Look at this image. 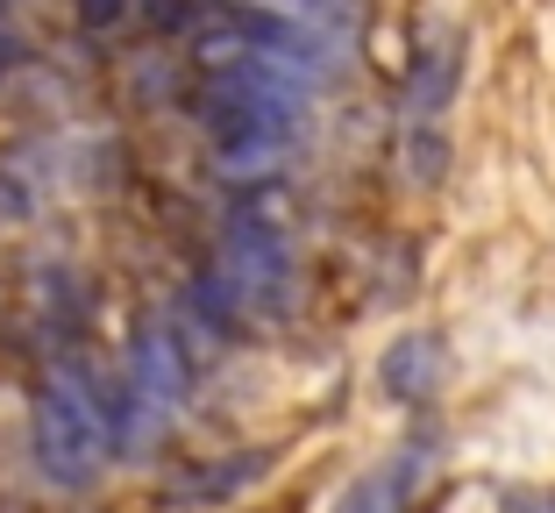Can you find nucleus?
<instances>
[{"label": "nucleus", "instance_id": "2", "mask_svg": "<svg viewBox=\"0 0 555 513\" xmlns=\"http://www.w3.org/2000/svg\"><path fill=\"white\" fill-rule=\"evenodd\" d=\"M29 443H36V471L57 492H86V485L107 471V449L115 443V399H100V385L86 379L72 357L36 379V407H29Z\"/></svg>", "mask_w": 555, "mask_h": 513}, {"label": "nucleus", "instance_id": "7", "mask_svg": "<svg viewBox=\"0 0 555 513\" xmlns=\"http://www.w3.org/2000/svg\"><path fill=\"white\" fill-rule=\"evenodd\" d=\"M441 379H449V349H441V335H427V329L385 343V357H377V393L392 399V407H406V414L435 407Z\"/></svg>", "mask_w": 555, "mask_h": 513}, {"label": "nucleus", "instance_id": "1", "mask_svg": "<svg viewBox=\"0 0 555 513\" xmlns=\"http://www.w3.org/2000/svg\"><path fill=\"white\" fill-rule=\"evenodd\" d=\"M307 86L313 72H299L293 57H263V50L207 57L193 86V115L229 171H263L307 129Z\"/></svg>", "mask_w": 555, "mask_h": 513}, {"label": "nucleus", "instance_id": "6", "mask_svg": "<svg viewBox=\"0 0 555 513\" xmlns=\"http://www.w3.org/2000/svg\"><path fill=\"white\" fill-rule=\"evenodd\" d=\"M271 464H278V449H229V457H214V464H199V471H179V478L157 492V513H214V506H229V499H243Z\"/></svg>", "mask_w": 555, "mask_h": 513}, {"label": "nucleus", "instance_id": "3", "mask_svg": "<svg viewBox=\"0 0 555 513\" xmlns=\"http://www.w3.org/2000/svg\"><path fill=\"white\" fill-rule=\"evenodd\" d=\"M193 393V357H185V321L150 315L129 335V364L115 385V443L121 449H157L171 435V421L185 414Z\"/></svg>", "mask_w": 555, "mask_h": 513}, {"label": "nucleus", "instance_id": "4", "mask_svg": "<svg viewBox=\"0 0 555 513\" xmlns=\"http://www.w3.org/2000/svg\"><path fill=\"white\" fill-rule=\"evenodd\" d=\"M214 265L229 271V285L243 293L249 321H278V315H293L299 257H293V235L278 229V215H263V207H235V215L221 221Z\"/></svg>", "mask_w": 555, "mask_h": 513}, {"label": "nucleus", "instance_id": "8", "mask_svg": "<svg viewBox=\"0 0 555 513\" xmlns=\"http://www.w3.org/2000/svg\"><path fill=\"white\" fill-rule=\"evenodd\" d=\"M427 464H435V428H421L406 449H392L377 471H363V478L335 499V513H399L413 499V485L427 478Z\"/></svg>", "mask_w": 555, "mask_h": 513}, {"label": "nucleus", "instance_id": "5", "mask_svg": "<svg viewBox=\"0 0 555 513\" xmlns=\"http://www.w3.org/2000/svg\"><path fill=\"white\" fill-rule=\"evenodd\" d=\"M456 36H441V43H427L421 57H413L406 72V115H399V136H406V179L435 185L441 165H449V136H441V115H449V100H456Z\"/></svg>", "mask_w": 555, "mask_h": 513}, {"label": "nucleus", "instance_id": "9", "mask_svg": "<svg viewBox=\"0 0 555 513\" xmlns=\"http://www.w3.org/2000/svg\"><path fill=\"white\" fill-rule=\"evenodd\" d=\"M513 513H555V499H534V506H513Z\"/></svg>", "mask_w": 555, "mask_h": 513}]
</instances>
